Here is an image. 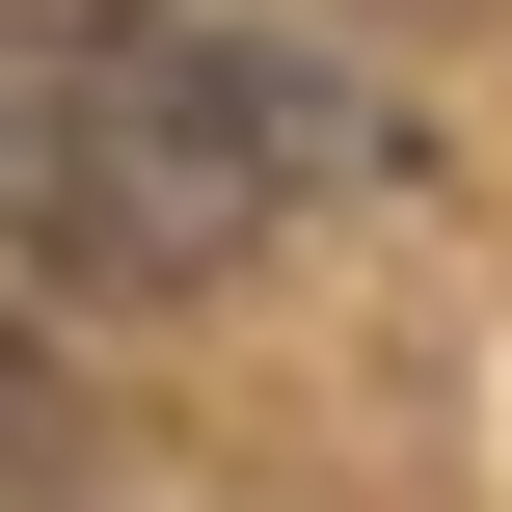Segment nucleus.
Instances as JSON below:
<instances>
[{
  "mask_svg": "<svg viewBox=\"0 0 512 512\" xmlns=\"http://www.w3.org/2000/svg\"><path fill=\"white\" fill-rule=\"evenodd\" d=\"M405 108L324 81L297 27H216V0H108V27H0V270H81V297H189L243 270L270 216L378 189Z\"/></svg>",
  "mask_w": 512,
  "mask_h": 512,
  "instance_id": "1",
  "label": "nucleus"
},
{
  "mask_svg": "<svg viewBox=\"0 0 512 512\" xmlns=\"http://www.w3.org/2000/svg\"><path fill=\"white\" fill-rule=\"evenodd\" d=\"M0 459H27V486H54V459H81V378H54V351H27V324H0Z\"/></svg>",
  "mask_w": 512,
  "mask_h": 512,
  "instance_id": "2",
  "label": "nucleus"
}]
</instances>
